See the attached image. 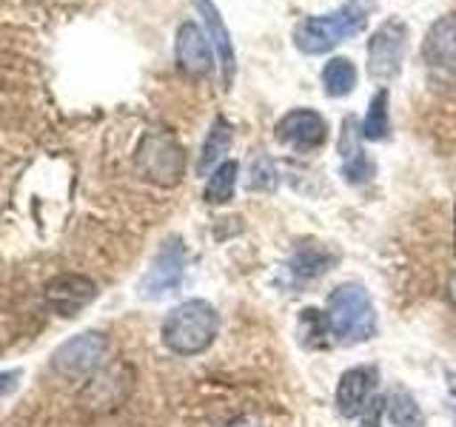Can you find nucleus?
Here are the masks:
<instances>
[{
	"mask_svg": "<svg viewBox=\"0 0 456 427\" xmlns=\"http://www.w3.org/2000/svg\"><path fill=\"white\" fill-rule=\"evenodd\" d=\"M385 405H388V416L396 427H422L425 424V416L417 405V399H413L408 391H394L388 399H385Z\"/></svg>",
	"mask_w": 456,
	"mask_h": 427,
	"instance_id": "21",
	"label": "nucleus"
},
{
	"mask_svg": "<svg viewBox=\"0 0 456 427\" xmlns=\"http://www.w3.org/2000/svg\"><path fill=\"white\" fill-rule=\"evenodd\" d=\"M448 299H451V305L456 308V274L448 279Z\"/></svg>",
	"mask_w": 456,
	"mask_h": 427,
	"instance_id": "27",
	"label": "nucleus"
},
{
	"mask_svg": "<svg viewBox=\"0 0 456 427\" xmlns=\"http://www.w3.org/2000/svg\"><path fill=\"white\" fill-rule=\"evenodd\" d=\"M277 165L271 157L265 154H256L251 160V168H248V189L251 191H274L277 189Z\"/></svg>",
	"mask_w": 456,
	"mask_h": 427,
	"instance_id": "23",
	"label": "nucleus"
},
{
	"mask_svg": "<svg viewBox=\"0 0 456 427\" xmlns=\"http://www.w3.org/2000/svg\"><path fill=\"white\" fill-rule=\"evenodd\" d=\"M337 260V256L322 248V246H299L291 256V262H289V270H291V277L299 279V282H308V279H317L322 277L328 268H331V262Z\"/></svg>",
	"mask_w": 456,
	"mask_h": 427,
	"instance_id": "17",
	"label": "nucleus"
},
{
	"mask_svg": "<svg viewBox=\"0 0 456 427\" xmlns=\"http://www.w3.org/2000/svg\"><path fill=\"white\" fill-rule=\"evenodd\" d=\"M325 325L334 345L351 348L370 342L379 331L377 310L362 285H339L325 302Z\"/></svg>",
	"mask_w": 456,
	"mask_h": 427,
	"instance_id": "2",
	"label": "nucleus"
},
{
	"mask_svg": "<svg viewBox=\"0 0 456 427\" xmlns=\"http://www.w3.org/2000/svg\"><path fill=\"white\" fill-rule=\"evenodd\" d=\"M137 171L142 174V180L163 185V189L177 185L185 171V151L177 142V137L166 132H154L142 137L137 149Z\"/></svg>",
	"mask_w": 456,
	"mask_h": 427,
	"instance_id": "4",
	"label": "nucleus"
},
{
	"mask_svg": "<svg viewBox=\"0 0 456 427\" xmlns=\"http://www.w3.org/2000/svg\"><path fill=\"white\" fill-rule=\"evenodd\" d=\"M237 174H240V165L234 160H225L220 163L217 168L208 174V182H206V203L208 205H225L232 203L234 197V189H237Z\"/></svg>",
	"mask_w": 456,
	"mask_h": 427,
	"instance_id": "19",
	"label": "nucleus"
},
{
	"mask_svg": "<svg viewBox=\"0 0 456 427\" xmlns=\"http://www.w3.org/2000/svg\"><path fill=\"white\" fill-rule=\"evenodd\" d=\"M299 336H303L305 348H325L331 345V336H328V325H325V313L320 310H303L299 317Z\"/></svg>",
	"mask_w": 456,
	"mask_h": 427,
	"instance_id": "22",
	"label": "nucleus"
},
{
	"mask_svg": "<svg viewBox=\"0 0 456 427\" xmlns=\"http://www.w3.org/2000/svg\"><path fill=\"white\" fill-rule=\"evenodd\" d=\"M175 52H177L180 68L185 71V75H191V77L208 75L211 66H214V49H211L206 32L197 23H183L177 28Z\"/></svg>",
	"mask_w": 456,
	"mask_h": 427,
	"instance_id": "14",
	"label": "nucleus"
},
{
	"mask_svg": "<svg viewBox=\"0 0 456 427\" xmlns=\"http://www.w3.org/2000/svg\"><path fill=\"white\" fill-rule=\"evenodd\" d=\"M362 123H356V117L342 120V132H339V142H337V151H339V174L346 177L348 185H365L374 180L377 174V165L374 160L365 154L362 149Z\"/></svg>",
	"mask_w": 456,
	"mask_h": 427,
	"instance_id": "12",
	"label": "nucleus"
},
{
	"mask_svg": "<svg viewBox=\"0 0 456 427\" xmlns=\"http://www.w3.org/2000/svg\"><path fill=\"white\" fill-rule=\"evenodd\" d=\"M225 427H260V424L251 422V419H234L232 424H225Z\"/></svg>",
	"mask_w": 456,
	"mask_h": 427,
	"instance_id": "28",
	"label": "nucleus"
},
{
	"mask_svg": "<svg viewBox=\"0 0 456 427\" xmlns=\"http://www.w3.org/2000/svg\"><path fill=\"white\" fill-rule=\"evenodd\" d=\"M382 407H385V399H374V405H370L362 416H360V427H379V416H382Z\"/></svg>",
	"mask_w": 456,
	"mask_h": 427,
	"instance_id": "24",
	"label": "nucleus"
},
{
	"mask_svg": "<svg viewBox=\"0 0 456 427\" xmlns=\"http://www.w3.org/2000/svg\"><path fill=\"white\" fill-rule=\"evenodd\" d=\"M109 353V339L100 331H86L75 339L63 342L61 348L52 353V370L63 379H80L92 376L94 370L103 365Z\"/></svg>",
	"mask_w": 456,
	"mask_h": 427,
	"instance_id": "7",
	"label": "nucleus"
},
{
	"mask_svg": "<svg viewBox=\"0 0 456 427\" xmlns=\"http://www.w3.org/2000/svg\"><path fill=\"white\" fill-rule=\"evenodd\" d=\"M217 331H220V317L214 305L206 302V299H189V302L171 308L160 327V336L171 353L197 356L214 345Z\"/></svg>",
	"mask_w": 456,
	"mask_h": 427,
	"instance_id": "3",
	"label": "nucleus"
},
{
	"mask_svg": "<svg viewBox=\"0 0 456 427\" xmlns=\"http://www.w3.org/2000/svg\"><path fill=\"white\" fill-rule=\"evenodd\" d=\"M356 80H360V75H356V66L348 57H331V60L322 66V89L334 100L348 97L356 89Z\"/></svg>",
	"mask_w": 456,
	"mask_h": 427,
	"instance_id": "18",
	"label": "nucleus"
},
{
	"mask_svg": "<svg viewBox=\"0 0 456 427\" xmlns=\"http://www.w3.org/2000/svg\"><path fill=\"white\" fill-rule=\"evenodd\" d=\"M132 391H134V370L126 362H114L106 367H97L92 379L83 384L80 405L92 413H111L126 402Z\"/></svg>",
	"mask_w": 456,
	"mask_h": 427,
	"instance_id": "6",
	"label": "nucleus"
},
{
	"mask_svg": "<svg viewBox=\"0 0 456 427\" xmlns=\"http://www.w3.org/2000/svg\"><path fill=\"white\" fill-rule=\"evenodd\" d=\"M185 274V248L180 237L166 239L157 256L151 260L149 270L140 279V296L142 299H163L168 294H175L183 285Z\"/></svg>",
	"mask_w": 456,
	"mask_h": 427,
	"instance_id": "8",
	"label": "nucleus"
},
{
	"mask_svg": "<svg viewBox=\"0 0 456 427\" xmlns=\"http://www.w3.org/2000/svg\"><path fill=\"white\" fill-rule=\"evenodd\" d=\"M408 52V23L403 18H385L368 40V75L377 83L399 77Z\"/></svg>",
	"mask_w": 456,
	"mask_h": 427,
	"instance_id": "5",
	"label": "nucleus"
},
{
	"mask_svg": "<svg viewBox=\"0 0 456 427\" xmlns=\"http://www.w3.org/2000/svg\"><path fill=\"white\" fill-rule=\"evenodd\" d=\"M194 6L203 18L206 28H208V37H211V49L217 52V60L223 68V83L232 85L234 75H237V54H234V43H232V32L223 20L220 9L211 4V0H194Z\"/></svg>",
	"mask_w": 456,
	"mask_h": 427,
	"instance_id": "15",
	"label": "nucleus"
},
{
	"mask_svg": "<svg viewBox=\"0 0 456 427\" xmlns=\"http://www.w3.org/2000/svg\"><path fill=\"white\" fill-rule=\"evenodd\" d=\"M422 60L439 75H456V14L431 23L422 40Z\"/></svg>",
	"mask_w": 456,
	"mask_h": 427,
	"instance_id": "13",
	"label": "nucleus"
},
{
	"mask_svg": "<svg viewBox=\"0 0 456 427\" xmlns=\"http://www.w3.org/2000/svg\"><path fill=\"white\" fill-rule=\"evenodd\" d=\"M100 288L97 282L89 279L86 274H57L46 282L43 288V302L52 308V313L63 319L77 317L83 308H89L97 299Z\"/></svg>",
	"mask_w": 456,
	"mask_h": 427,
	"instance_id": "9",
	"label": "nucleus"
},
{
	"mask_svg": "<svg viewBox=\"0 0 456 427\" xmlns=\"http://www.w3.org/2000/svg\"><path fill=\"white\" fill-rule=\"evenodd\" d=\"M377 9V0H346L339 9L325 14H308L294 26V46L303 54H328L348 37L365 32L370 12Z\"/></svg>",
	"mask_w": 456,
	"mask_h": 427,
	"instance_id": "1",
	"label": "nucleus"
},
{
	"mask_svg": "<svg viewBox=\"0 0 456 427\" xmlns=\"http://www.w3.org/2000/svg\"><path fill=\"white\" fill-rule=\"evenodd\" d=\"M14 382H18V374H14V370H9V374H0V396L9 393L14 388Z\"/></svg>",
	"mask_w": 456,
	"mask_h": 427,
	"instance_id": "25",
	"label": "nucleus"
},
{
	"mask_svg": "<svg viewBox=\"0 0 456 427\" xmlns=\"http://www.w3.org/2000/svg\"><path fill=\"white\" fill-rule=\"evenodd\" d=\"M232 140H234V128L225 117H217L211 123V132H208V137L203 142V151H200V160H197L200 177H208L220 163H225V154H228V149H232Z\"/></svg>",
	"mask_w": 456,
	"mask_h": 427,
	"instance_id": "16",
	"label": "nucleus"
},
{
	"mask_svg": "<svg viewBox=\"0 0 456 427\" xmlns=\"http://www.w3.org/2000/svg\"><path fill=\"white\" fill-rule=\"evenodd\" d=\"M391 134V94L388 89H379L370 97L368 114L362 120V137L365 140H388Z\"/></svg>",
	"mask_w": 456,
	"mask_h": 427,
	"instance_id": "20",
	"label": "nucleus"
},
{
	"mask_svg": "<svg viewBox=\"0 0 456 427\" xmlns=\"http://www.w3.org/2000/svg\"><path fill=\"white\" fill-rule=\"evenodd\" d=\"M377 384H379V370L374 365H360L351 367L339 376L337 384V410L339 416L356 419L374 405L377 399Z\"/></svg>",
	"mask_w": 456,
	"mask_h": 427,
	"instance_id": "11",
	"label": "nucleus"
},
{
	"mask_svg": "<svg viewBox=\"0 0 456 427\" xmlns=\"http://www.w3.org/2000/svg\"><path fill=\"white\" fill-rule=\"evenodd\" d=\"M274 134L282 146H289L299 154H308V151H317L328 140V123L322 114L314 109H294L277 123Z\"/></svg>",
	"mask_w": 456,
	"mask_h": 427,
	"instance_id": "10",
	"label": "nucleus"
},
{
	"mask_svg": "<svg viewBox=\"0 0 456 427\" xmlns=\"http://www.w3.org/2000/svg\"><path fill=\"white\" fill-rule=\"evenodd\" d=\"M445 384H448L451 402H453V407H456V370H448V374H445Z\"/></svg>",
	"mask_w": 456,
	"mask_h": 427,
	"instance_id": "26",
	"label": "nucleus"
}]
</instances>
